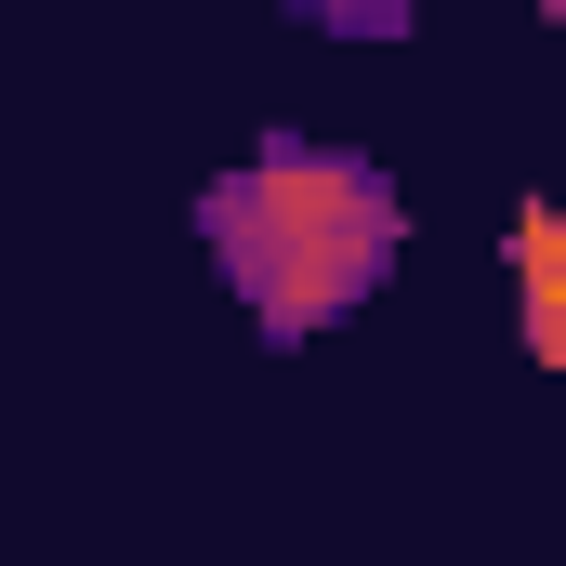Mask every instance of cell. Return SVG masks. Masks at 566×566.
<instances>
[{
    "mask_svg": "<svg viewBox=\"0 0 566 566\" xmlns=\"http://www.w3.org/2000/svg\"><path fill=\"white\" fill-rule=\"evenodd\" d=\"M198 238H211V264L238 277V303L264 329H316V316L382 290L409 211L369 158H251L198 198Z\"/></svg>",
    "mask_w": 566,
    "mask_h": 566,
    "instance_id": "6da1fadb",
    "label": "cell"
},
{
    "mask_svg": "<svg viewBox=\"0 0 566 566\" xmlns=\"http://www.w3.org/2000/svg\"><path fill=\"white\" fill-rule=\"evenodd\" d=\"M514 290H527V356L566 369V224L554 211H514Z\"/></svg>",
    "mask_w": 566,
    "mask_h": 566,
    "instance_id": "7a4b0ae2",
    "label": "cell"
},
{
    "mask_svg": "<svg viewBox=\"0 0 566 566\" xmlns=\"http://www.w3.org/2000/svg\"><path fill=\"white\" fill-rule=\"evenodd\" d=\"M303 13H316V27H396L409 0H303Z\"/></svg>",
    "mask_w": 566,
    "mask_h": 566,
    "instance_id": "3957f363",
    "label": "cell"
},
{
    "mask_svg": "<svg viewBox=\"0 0 566 566\" xmlns=\"http://www.w3.org/2000/svg\"><path fill=\"white\" fill-rule=\"evenodd\" d=\"M541 13H554V0H541Z\"/></svg>",
    "mask_w": 566,
    "mask_h": 566,
    "instance_id": "277c9868",
    "label": "cell"
}]
</instances>
